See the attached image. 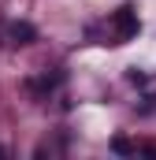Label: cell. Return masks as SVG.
Wrapping results in <instances>:
<instances>
[{
  "label": "cell",
  "instance_id": "1",
  "mask_svg": "<svg viewBox=\"0 0 156 160\" xmlns=\"http://www.w3.org/2000/svg\"><path fill=\"white\" fill-rule=\"evenodd\" d=\"M108 30H112L115 45H123V41H134L138 34H141V19H138V8H134V4H123L119 11H112V19H108Z\"/></svg>",
  "mask_w": 156,
  "mask_h": 160
},
{
  "label": "cell",
  "instance_id": "2",
  "mask_svg": "<svg viewBox=\"0 0 156 160\" xmlns=\"http://www.w3.org/2000/svg\"><path fill=\"white\" fill-rule=\"evenodd\" d=\"M7 38H11V45H30V41L37 38V30L30 22H11L7 26Z\"/></svg>",
  "mask_w": 156,
  "mask_h": 160
},
{
  "label": "cell",
  "instance_id": "3",
  "mask_svg": "<svg viewBox=\"0 0 156 160\" xmlns=\"http://www.w3.org/2000/svg\"><path fill=\"white\" fill-rule=\"evenodd\" d=\"M112 149H115V153H123V157H126V153H134V145H130L126 138H115V142H112Z\"/></svg>",
  "mask_w": 156,
  "mask_h": 160
}]
</instances>
